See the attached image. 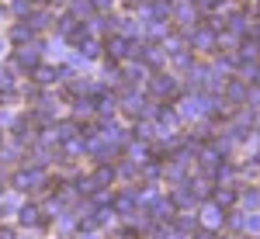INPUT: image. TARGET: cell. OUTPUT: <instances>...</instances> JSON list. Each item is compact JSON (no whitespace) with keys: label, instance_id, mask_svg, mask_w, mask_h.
Masks as SVG:
<instances>
[{"label":"cell","instance_id":"cell-1","mask_svg":"<svg viewBox=\"0 0 260 239\" xmlns=\"http://www.w3.org/2000/svg\"><path fill=\"white\" fill-rule=\"evenodd\" d=\"M149 94H153V97H174V94H177V80L167 77V73L149 77Z\"/></svg>","mask_w":260,"mask_h":239},{"label":"cell","instance_id":"cell-2","mask_svg":"<svg viewBox=\"0 0 260 239\" xmlns=\"http://www.w3.org/2000/svg\"><path fill=\"white\" fill-rule=\"evenodd\" d=\"M39 42H31V45H21L18 52H14V62H18L21 70H35L39 66Z\"/></svg>","mask_w":260,"mask_h":239},{"label":"cell","instance_id":"cell-3","mask_svg":"<svg viewBox=\"0 0 260 239\" xmlns=\"http://www.w3.org/2000/svg\"><path fill=\"white\" fill-rule=\"evenodd\" d=\"M108 56H111V59H128V56H136V45L125 39V35L108 39Z\"/></svg>","mask_w":260,"mask_h":239},{"label":"cell","instance_id":"cell-4","mask_svg":"<svg viewBox=\"0 0 260 239\" xmlns=\"http://www.w3.org/2000/svg\"><path fill=\"white\" fill-rule=\"evenodd\" d=\"M146 215H149V219H156V222L170 219V215H174V201H167V198H153L149 204H146Z\"/></svg>","mask_w":260,"mask_h":239},{"label":"cell","instance_id":"cell-5","mask_svg":"<svg viewBox=\"0 0 260 239\" xmlns=\"http://www.w3.org/2000/svg\"><path fill=\"white\" fill-rule=\"evenodd\" d=\"M35 184H42L39 170H21V174H14V187H18V191H28V187H35Z\"/></svg>","mask_w":260,"mask_h":239},{"label":"cell","instance_id":"cell-6","mask_svg":"<svg viewBox=\"0 0 260 239\" xmlns=\"http://www.w3.org/2000/svg\"><path fill=\"white\" fill-rule=\"evenodd\" d=\"M191 45H198L205 52H212V45H215V35L208 31V28H194V35H191Z\"/></svg>","mask_w":260,"mask_h":239},{"label":"cell","instance_id":"cell-7","mask_svg":"<svg viewBox=\"0 0 260 239\" xmlns=\"http://www.w3.org/2000/svg\"><path fill=\"white\" fill-rule=\"evenodd\" d=\"M39 215H42V212L35 208V204H24V208H21V215H18V222L24 225V229H28V225H42Z\"/></svg>","mask_w":260,"mask_h":239},{"label":"cell","instance_id":"cell-8","mask_svg":"<svg viewBox=\"0 0 260 239\" xmlns=\"http://www.w3.org/2000/svg\"><path fill=\"white\" fill-rule=\"evenodd\" d=\"M31 35H35V28H31V24H14V28H11V39L21 42V45H28Z\"/></svg>","mask_w":260,"mask_h":239},{"label":"cell","instance_id":"cell-9","mask_svg":"<svg viewBox=\"0 0 260 239\" xmlns=\"http://www.w3.org/2000/svg\"><path fill=\"white\" fill-rule=\"evenodd\" d=\"M201 222H205L208 229H215V225H222V212L215 208V204H208V208L201 212Z\"/></svg>","mask_w":260,"mask_h":239},{"label":"cell","instance_id":"cell-10","mask_svg":"<svg viewBox=\"0 0 260 239\" xmlns=\"http://www.w3.org/2000/svg\"><path fill=\"white\" fill-rule=\"evenodd\" d=\"M31 73H35V83H52V80H59V73H56L52 66H35Z\"/></svg>","mask_w":260,"mask_h":239},{"label":"cell","instance_id":"cell-11","mask_svg":"<svg viewBox=\"0 0 260 239\" xmlns=\"http://www.w3.org/2000/svg\"><path fill=\"white\" fill-rule=\"evenodd\" d=\"M111 180H115V170H111L108 163H101L98 174H94V187H104V184H111Z\"/></svg>","mask_w":260,"mask_h":239},{"label":"cell","instance_id":"cell-12","mask_svg":"<svg viewBox=\"0 0 260 239\" xmlns=\"http://www.w3.org/2000/svg\"><path fill=\"white\" fill-rule=\"evenodd\" d=\"M233 201H236V191L233 187H219L215 191V208H229Z\"/></svg>","mask_w":260,"mask_h":239},{"label":"cell","instance_id":"cell-13","mask_svg":"<svg viewBox=\"0 0 260 239\" xmlns=\"http://www.w3.org/2000/svg\"><path fill=\"white\" fill-rule=\"evenodd\" d=\"M174 18H177L180 24H191V21L198 18V14H194V7H191V4H180L177 11H174Z\"/></svg>","mask_w":260,"mask_h":239},{"label":"cell","instance_id":"cell-14","mask_svg":"<svg viewBox=\"0 0 260 239\" xmlns=\"http://www.w3.org/2000/svg\"><path fill=\"white\" fill-rule=\"evenodd\" d=\"M225 97L233 100V104H240V100L246 97V90H243V83H229V87H225Z\"/></svg>","mask_w":260,"mask_h":239},{"label":"cell","instance_id":"cell-15","mask_svg":"<svg viewBox=\"0 0 260 239\" xmlns=\"http://www.w3.org/2000/svg\"><path fill=\"white\" fill-rule=\"evenodd\" d=\"M118 212L121 215H132V212H136V194H121L118 198Z\"/></svg>","mask_w":260,"mask_h":239},{"label":"cell","instance_id":"cell-16","mask_svg":"<svg viewBox=\"0 0 260 239\" xmlns=\"http://www.w3.org/2000/svg\"><path fill=\"white\" fill-rule=\"evenodd\" d=\"M94 11V4L90 0H73V18H80V14H90Z\"/></svg>","mask_w":260,"mask_h":239},{"label":"cell","instance_id":"cell-17","mask_svg":"<svg viewBox=\"0 0 260 239\" xmlns=\"http://www.w3.org/2000/svg\"><path fill=\"white\" fill-rule=\"evenodd\" d=\"M243 229H250V232H260V215H250V219H243Z\"/></svg>","mask_w":260,"mask_h":239},{"label":"cell","instance_id":"cell-18","mask_svg":"<svg viewBox=\"0 0 260 239\" xmlns=\"http://www.w3.org/2000/svg\"><path fill=\"white\" fill-rule=\"evenodd\" d=\"M118 174H121V177H132V174H136V163H121Z\"/></svg>","mask_w":260,"mask_h":239},{"label":"cell","instance_id":"cell-19","mask_svg":"<svg viewBox=\"0 0 260 239\" xmlns=\"http://www.w3.org/2000/svg\"><path fill=\"white\" fill-rule=\"evenodd\" d=\"M94 4V11H111V0H90Z\"/></svg>","mask_w":260,"mask_h":239},{"label":"cell","instance_id":"cell-20","mask_svg":"<svg viewBox=\"0 0 260 239\" xmlns=\"http://www.w3.org/2000/svg\"><path fill=\"white\" fill-rule=\"evenodd\" d=\"M194 4H198V7H205V11H212V7H219L222 0H194Z\"/></svg>","mask_w":260,"mask_h":239},{"label":"cell","instance_id":"cell-21","mask_svg":"<svg viewBox=\"0 0 260 239\" xmlns=\"http://www.w3.org/2000/svg\"><path fill=\"white\" fill-rule=\"evenodd\" d=\"M229 225H233V229H243V219H240V212H233V219H229Z\"/></svg>","mask_w":260,"mask_h":239},{"label":"cell","instance_id":"cell-22","mask_svg":"<svg viewBox=\"0 0 260 239\" xmlns=\"http://www.w3.org/2000/svg\"><path fill=\"white\" fill-rule=\"evenodd\" d=\"M243 201H246V204H260V194H253V191H250V194H243Z\"/></svg>","mask_w":260,"mask_h":239},{"label":"cell","instance_id":"cell-23","mask_svg":"<svg viewBox=\"0 0 260 239\" xmlns=\"http://www.w3.org/2000/svg\"><path fill=\"white\" fill-rule=\"evenodd\" d=\"M0 239H14V236H11V229H0Z\"/></svg>","mask_w":260,"mask_h":239},{"label":"cell","instance_id":"cell-24","mask_svg":"<svg viewBox=\"0 0 260 239\" xmlns=\"http://www.w3.org/2000/svg\"><path fill=\"white\" fill-rule=\"evenodd\" d=\"M4 45H7V42H4V39H0V52H4Z\"/></svg>","mask_w":260,"mask_h":239},{"label":"cell","instance_id":"cell-25","mask_svg":"<svg viewBox=\"0 0 260 239\" xmlns=\"http://www.w3.org/2000/svg\"><path fill=\"white\" fill-rule=\"evenodd\" d=\"M253 80H257V83H260V70H257V77H253Z\"/></svg>","mask_w":260,"mask_h":239},{"label":"cell","instance_id":"cell-26","mask_svg":"<svg viewBox=\"0 0 260 239\" xmlns=\"http://www.w3.org/2000/svg\"><path fill=\"white\" fill-rule=\"evenodd\" d=\"M83 239H98V236H83Z\"/></svg>","mask_w":260,"mask_h":239}]
</instances>
